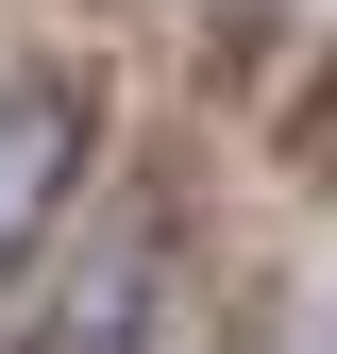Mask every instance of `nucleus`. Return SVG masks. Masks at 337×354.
I'll use <instances>...</instances> for the list:
<instances>
[{"instance_id":"nucleus-1","label":"nucleus","mask_w":337,"mask_h":354,"mask_svg":"<svg viewBox=\"0 0 337 354\" xmlns=\"http://www.w3.org/2000/svg\"><path fill=\"white\" fill-rule=\"evenodd\" d=\"M168 337V203H102V236L51 270L17 354H152Z\"/></svg>"},{"instance_id":"nucleus-2","label":"nucleus","mask_w":337,"mask_h":354,"mask_svg":"<svg viewBox=\"0 0 337 354\" xmlns=\"http://www.w3.org/2000/svg\"><path fill=\"white\" fill-rule=\"evenodd\" d=\"M84 152H102L84 84H68V68H0V270H34V253L68 236V203H84Z\"/></svg>"},{"instance_id":"nucleus-3","label":"nucleus","mask_w":337,"mask_h":354,"mask_svg":"<svg viewBox=\"0 0 337 354\" xmlns=\"http://www.w3.org/2000/svg\"><path fill=\"white\" fill-rule=\"evenodd\" d=\"M236 354H337V321H304V304H287V321H253Z\"/></svg>"}]
</instances>
